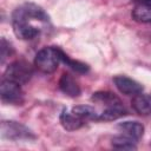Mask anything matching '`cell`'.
I'll use <instances>...</instances> for the list:
<instances>
[{
	"instance_id": "cell-1",
	"label": "cell",
	"mask_w": 151,
	"mask_h": 151,
	"mask_svg": "<svg viewBox=\"0 0 151 151\" xmlns=\"http://www.w3.org/2000/svg\"><path fill=\"white\" fill-rule=\"evenodd\" d=\"M50 18L38 5L27 2L17 7L12 14L14 34L21 40H32L48 27Z\"/></svg>"
},
{
	"instance_id": "cell-2",
	"label": "cell",
	"mask_w": 151,
	"mask_h": 151,
	"mask_svg": "<svg viewBox=\"0 0 151 151\" xmlns=\"http://www.w3.org/2000/svg\"><path fill=\"white\" fill-rule=\"evenodd\" d=\"M61 63V50L54 46L41 48L34 58V66L42 73H53Z\"/></svg>"
},
{
	"instance_id": "cell-3",
	"label": "cell",
	"mask_w": 151,
	"mask_h": 151,
	"mask_svg": "<svg viewBox=\"0 0 151 151\" xmlns=\"http://www.w3.org/2000/svg\"><path fill=\"white\" fill-rule=\"evenodd\" d=\"M1 137L9 140H29L34 139V133L24 124L14 120L1 122Z\"/></svg>"
},
{
	"instance_id": "cell-4",
	"label": "cell",
	"mask_w": 151,
	"mask_h": 151,
	"mask_svg": "<svg viewBox=\"0 0 151 151\" xmlns=\"http://www.w3.org/2000/svg\"><path fill=\"white\" fill-rule=\"evenodd\" d=\"M32 76H33V67L28 61L24 59H19L11 63L5 71L6 79L13 80L20 85L26 84L32 78Z\"/></svg>"
},
{
	"instance_id": "cell-5",
	"label": "cell",
	"mask_w": 151,
	"mask_h": 151,
	"mask_svg": "<svg viewBox=\"0 0 151 151\" xmlns=\"http://www.w3.org/2000/svg\"><path fill=\"white\" fill-rule=\"evenodd\" d=\"M0 96H1V100L5 104L20 105L24 100V93L20 87V84L6 78L1 83Z\"/></svg>"
},
{
	"instance_id": "cell-6",
	"label": "cell",
	"mask_w": 151,
	"mask_h": 151,
	"mask_svg": "<svg viewBox=\"0 0 151 151\" xmlns=\"http://www.w3.org/2000/svg\"><path fill=\"white\" fill-rule=\"evenodd\" d=\"M113 83L118 91L125 96H136L138 93H142L143 91V86L140 83L126 76H116L113 78Z\"/></svg>"
},
{
	"instance_id": "cell-7",
	"label": "cell",
	"mask_w": 151,
	"mask_h": 151,
	"mask_svg": "<svg viewBox=\"0 0 151 151\" xmlns=\"http://www.w3.org/2000/svg\"><path fill=\"white\" fill-rule=\"evenodd\" d=\"M59 88L68 97H78L80 94V86L78 81L67 72H64L59 79Z\"/></svg>"
},
{
	"instance_id": "cell-8",
	"label": "cell",
	"mask_w": 151,
	"mask_h": 151,
	"mask_svg": "<svg viewBox=\"0 0 151 151\" xmlns=\"http://www.w3.org/2000/svg\"><path fill=\"white\" fill-rule=\"evenodd\" d=\"M86 122H84L79 116H77L72 110H64L60 113V124L67 131H76L84 126Z\"/></svg>"
},
{
	"instance_id": "cell-9",
	"label": "cell",
	"mask_w": 151,
	"mask_h": 151,
	"mask_svg": "<svg viewBox=\"0 0 151 151\" xmlns=\"http://www.w3.org/2000/svg\"><path fill=\"white\" fill-rule=\"evenodd\" d=\"M132 107L140 116H151V96L138 93L132 98Z\"/></svg>"
},
{
	"instance_id": "cell-10",
	"label": "cell",
	"mask_w": 151,
	"mask_h": 151,
	"mask_svg": "<svg viewBox=\"0 0 151 151\" xmlns=\"http://www.w3.org/2000/svg\"><path fill=\"white\" fill-rule=\"evenodd\" d=\"M91 100L94 101L96 104L103 105L104 107H109V106H114V105H122L120 99L112 92L109 91H98L94 92L91 97Z\"/></svg>"
},
{
	"instance_id": "cell-11",
	"label": "cell",
	"mask_w": 151,
	"mask_h": 151,
	"mask_svg": "<svg viewBox=\"0 0 151 151\" xmlns=\"http://www.w3.org/2000/svg\"><path fill=\"white\" fill-rule=\"evenodd\" d=\"M118 129L122 133L130 136L134 139H140L144 134V126L139 122H123L118 124Z\"/></svg>"
},
{
	"instance_id": "cell-12",
	"label": "cell",
	"mask_w": 151,
	"mask_h": 151,
	"mask_svg": "<svg viewBox=\"0 0 151 151\" xmlns=\"http://www.w3.org/2000/svg\"><path fill=\"white\" fill-rule=\"evenodd\" d=\"M125 114H126V110L123 106V104L122 105L109 106V107H104V110L99 112L98 120L112 122V120H117V119L124 117Z\"/></svg>"
},
{
	"instance_id": "cell-13",
	"label": "cell",
	"mask_w": 151,
	"mask_h": 151,
	"mask_svg": "<svg viewBox=\"0 0 151 151\" xmlns=\"http://www.w3.org/2000/svg\"><path fill=\"white\" fill-rule=\"evenodd\" d=\"M132 18L138 22H151V4L138 2L132 9Z\"/></svg>"
},
{
	"instance_id": "cell-14",
	"label": "cell",
	"mask_w": 151,
	"mask_h": 151,
	"mask_svg": "<svg viewBox=\"0 0 151 151\" xmlns=\"http://www.w3.org/2000/svg\"><path fill=\"white\" fill-rule=\"evenodd\" d=\"M77 116H79L84 122H88V120H98L99 117V112L88 105H77L71 109Z\"/></svg>"
},
{
	"instance_id": "cell-15",
	"label": "cell",
	"mask_w": 151,
	"mask_h": 151,
	"mask_svg": "<svg viewBox=\"0 0 151 151\" xmlns=\"http://www.w3.org/2000/svg\"><path fill=\"white\" fill-rule=\"evenodd\" d=\"M112 146L116 149H123V150H133L137 147V139L126 136L124 133L116 136L112 138Z\"/></svg>"
},
{
	"instance_id": "cell-16",
	"label": "cell",
	"mask_w": 151,
	"mask_h": 151,
	"mask_svg": "<svg viewBox=\"0 0 151 151\" xmlns=\"http://www.w3.org/2000/svg\"><path fill=\"white\" fill-rule=\"evenodd\" d=\"M61 63L66 64L70 68H72L73 71L78 72V73H87L90 67L85 64V63H81L79 60H74V59H71L63 50H61Z\"/></svg>"
},
{
	"instance_id": "cell-17",
	"label": "cell",
	"mask_w": 151,
	"mask_h": 151,
	"mask_svg": "<svg viewBox=\"0 0 151 151\" xmlns=\"http://www.w3.org/2000/svg\"><path fill=\"white\" fill-rule=\"evenodd\" d=\"M0 50H1V64H4L5 60L13 54L14 50H13L12 45L5 38L1 39V47H0Z\"/></svg>"
},
{
	"instance_id": "cell-18",
	"label": "cell",
	"mask_w": 151,
	"mask_h": 151,
	"mask_svg": "<svg viewBox=\"0 0 151 151\" xmlns=\"http://www.w3.org/2000/svg\"><path fill=\"white\" fill-rule=\"evenodd\" d=\"M138 2H147V4H151V0H138Z\"/></svg>"
}]
</instances>
